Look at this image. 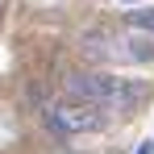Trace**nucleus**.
<instances>
[{
	"instance_id": "f257e3e1",
	"label": "nucleus",
	"mask_w": 154,
	"mask_h": 154,
	"mask_svg": "<svg viewBox=\"0 0 154 154\" xmlns=\"http://www.w3.org/2000/svg\"><path fill=\"white\" fill-rule=\"evenodd\" d=\"M63 92L71 104H88V108H129V104L146 100V83H129V79H112L104 71H88V75H67Z\"/></svg>"
},
{
	"instance_id": "f03ea898",
	"label": "nucleus",
	"mask_w": 154,
	"mask_h": 154,
	"mask_svg": "<svg viewBox=\"0 0 154 154\" xmlns=\"http://www.w3.org/2000/svg\"><path fill=\"white\" fill-rule=\"evenodd\" d=\"M83 54L96 63H150L154 46L146 33H88Z\"/></svg>"
},
{
	"instance_id": "7ed1b4c3",
	"label": "nucleus",
	"mask_w": 154,
	"mask_h": 154,
	"mask_svg": "<svg viewBox=\"0 0 154 154\" xmlns=\"http://www.w3.org/2000/svg\"><path fill=\"white\" fill-rule=\"evenodd\" d=\"M46 125L67 137V133H92L100 129V108H88V104H63V108H50L46 112Z\"/></svg>"
},
{
	"instance_id": "20e7f679",
	"label": "nucleus",
	"mask_w": 154,
	"mask_h": 154,
	"mask_svg": "<svg viewBox=\"0 0 154 154\" xmlns=\"http://www.w3.org/2000/svg\"><path fill=\"white\" fill-rule=\"evenodd\" d=\"M129 25L137 29V33H154V8H137V13H129Z\"/></svg>"
},
{
	"instance_id": "39448f33",
	"label": "nucleus",
	"mask_w": 154,
	"mask_h": 154,
	"mask_svg": "<svg viewBox=\"0 0 154 154\" xmlns=\"http://www.w3.org/2000/svg\"><path fill=\"white\" fill-rule=\"evenodd\" d=\"M137 154H154V146H150V142H142V146H137Z\"/></svg>"
},
{
	"instance_id": "423d86ee",
	"label": "nucleus",
	"mask_w": 154,
	"mask_h": 154,
	"mask_svg": "<svg viewBox=\"0 0 154 154\" xmlns=\"http://www.w3.org/2000/svg\"><path fill=\"white\" fill-rule=\"evenodd\" d=\"M125 4H142V0H125Z\"/></svg>"
}]
</instances>
